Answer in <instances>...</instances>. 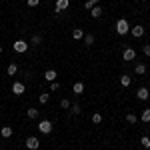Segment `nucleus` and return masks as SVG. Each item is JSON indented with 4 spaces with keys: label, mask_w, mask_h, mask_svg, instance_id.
<instances>
[{
    "label": "nucleus",
    "mask_w": 150,
    "mask_h": 150,
    "mask_svg": "<svg viewBox=\"0 0 150 150\" xmlns=\"http://www.w3.org/2000/svg\"><path fill=\"white\" fill-rule=\"evenodd\" d=\"M128 30H130L128 20H126V18H120V20L116 22V32H118L120 36H124V34H128Z\"/></svg>",
    "instance_id": "1"
},
{
    "label": "nucleus",
    "mask_w": 150,
    "mask_h": 150,
    "mask_svg": "<svg viewBox=\"0 0 150 150\" xmlns=\"http://www.w3.org/2000/svg\"><path fill=\"white\" fill-rule=\"evenodd\" d=\"M140 144H142L144 148H150V138L148 136H142V138H140Z\"/></svg>",
    "instance_id": "26"
},
{
    "label": "nucleus",
    "mask_w": 150,
    "mask_h": 150,
    "mask_svg": "<svg viewBox=\"0 0 150 150\" xmlns=\"http://www.w3.org/2000/svg\"><path fill=\"white\" fill-rule=\"evenodd\" d=\"M134 72H136L138 76L146 74V64H142V62H140V64H136V66H134Z\"/></svg>",
    "instance_id": "16"
},
{
    "label": "nucleus",
    "mask_w": 150,
    "mask_h": 150,
    "mask_svg": "<svg viewBox=\"0 0 150 150\" xmlns=\"http://www.w3.org/2000/svg\"><path fill=\"white\" fill-rule=\"evenodd\" d=\"M142 2H144V0H142Z\"/></svg>",
    "instance_id": "34"
},
{
    "label": "nucleus",
    "mask_w": 150,
    "mask_h": 150,
    "mask_svg": "<svg viewBox=\"0 0 150 150\" xmlns=\"http://www.w3.org/2000/svg\"><path fill=\"white\" fill-rule=\"evenodd\" d=\"M38 130H40L42 134H50V132H52V122H50V120H42V122L38 124Z\"/></svg>",
    "instance_id": "4"
},
{
    "label": "nucleus",
    "mask_w": 150,
    "mask_h": 150,
    "mask_svg": "<svg viewBox=\"0 0 150 150\" xmlns=\"http://www.w3.org/2000/svg\"><path fill=\"white\" fill-rule=\"evenodd\" d=\"M70 112L76 116V114H80V104H70Z\"/></svg>",
    "instance_id": "23"
},
{
    "label": "nucleus",
    "mask_w": 150,
    "mask_h": 150,
    "mask_svg": "<svg viewBox=\"0 0 150 150\" xmlns=\"http://www.w3.org/2000/svg\"><path fill=\"white\" fill-rule=\"evenodd\" d=\"M26 4H28L30 8H34V6H38V4H40V0H26Z\"/></svg>",
    "instance_id": "28"
},
{
    "label": "nucleus",
    "mask_w": 150,
    "mask_h": 150,
    "mask_svg": "<svg viewBox=\"0 0 150 150\" xmlns=\"http://www.w3.org/2000/svg\"><path fill=\"white\" fill-rule=\"evenodd\" d=\"M56 76H58V74H56V70H54V68H50V70L44 72V78H46L48 82H54V80H56Z\"/></svg>",
    "instance_id": "9"
},
{
    "label": "nucleus",
    "mask_w": 150,
    "mask_h": 150,
    "mask_svg": "<svg viewBox=\"0 0 150 150\" xmlns=\"http://www.w3.org/2000/svg\"><path fill=\"white\" fill-rule=\"evenodd\" d=\"M72 90H74V94H78V96H80V94L84 92V84H82V82H74Z\"/></svg>",
    "instance_id": "14"
},
{
    "label": "nucleus",
    "mask_w": 150,
    "mask_h": 150,
    "mask_svg": "<svg viewBox=\"0 0 150 150\" xmlns=\"http://www.w3.org/2000/svg\"><path fill=\"white\" fill-rule=\"evenodd\" d=\"M92 122L94 124H100V122H102V114H100V112H94L92 114Z\"/></svg>",
    "instance_id": "25"
},
{
    "label": "nucleus",
    "mask_w": 150,
    "mask_h": 150,
    "mask_svg": "<svg viewBox=\"0 0 150 150\" xmlns=\"http://www.w3.org/2000/svg\"><path fill=\"white\" fill-rule=\"evenodd\" d=\"M130 34L134 36V38H142V36H144V26H140V24L132 26V28H130Z\"/></svg>",
    "instance_id": "5"
},
{
    "label": "nucleus",
    "mask_w": 150,
    "mask_h": 150,
    "mask_svg": "<svg viewBox=\"0 0 150 150\" xmlns=\"http://www.w3.org/2000/svg\"><path fill=\"white\" fill-rule=\"evenodd\" d=\"M24 90H26L24 82H14V84H12V92L16 94V96H20V94H24Z\"/></svg>",
    "instance_id": "6"
},
{
    "label": "nucleus",
    "mask_w": 150,
    "mask_h": 150,
    "mask_svg": "<svg viewBox=\"0 0 150 150\" xmlns=\"http://www.w3.org/2000/svg\"><path fill=\"white\" fill-rule=\"evenodd\" d=\"M58 88H60V84H58L56 80H54V82H50V90H58Z\"/></svg>",
    "instance_id": "30"
},
{
    "label": "nucleus",
    "mask_w": 150,
    "mask_h": 150,
    "mask_svg": "<svg viewBox=\"0 0 150 150\" xmlns=\"http://www.w3.org/2000/svg\"><path fill=\"white\" fill-rule=\"evenodd\" d=\"M26 114H28V118H32V120H34V118H38V110H36V108H28V110H26Z\"/></svg>",
    "instance_id": "21"
},
{
    "label": "nucleus",
    "mask_w": 150,
    "mask_h": 150,
    "mask_svg": "<svg viewBox=\"0 0 150 150\" xmlns=\"http://www.w3.org/2000/svg\"><path fill=\"white\" fill-rule=\"evenodd\" d=\"M72 38H74V40H82V38H84V30H82V28H74V30H72Z\"/></svg>",
    "instance_id": "12"
},
{
    "label": "nucleus",
    "mask_w": 150,
    "mask_h": 150,
    "mask_svg": "<svg viewBox=\"0 0 150 150\" xmlns=\"http://www.w3.org/2000/svg\"><path fill=\"white\" fill-rule=\"evenodd\" d=\"M142 50H144V54H146V56H150V44H144Z\"/></svg>",
    "instance_id": "31"
},
{
    "label": "nucleus",
    "mask_w": 150,
    "mask_h": 150,
    "mask_svg": "<svg viewBox=\"0 0 150 150\" xmlns=\"http://www.w3.org/2000/svg\"><path fill=\"white\" fill-rule=\"evenodd\" d=\"M136 96H138L140 100H148V96H150L148 88H138V92H136Z\"/></svg>",
    "instance_id": "10"
},
{
    "label": "nucleus",
    "mask_w": 150,
    "mask_h": 150,
    "mask_svg": "<svg viewBox=\"0 0 150 150\" xmlns=\"http://www.w3.org/2000/svg\"><path fill=\"white\" fill-rule=\"evenodd\" d=\"M126 122H128V124H136V122H138V116L132 114V112H128V114H126Z\"/></svg>",
    "instance_id": "19"
},
{
    "label": "nucleus",
    "mask_w": 150,
    "mask_h": 150,
    "mask_svg": "<svg viewBox=\"0 0 150 150\" xmlns=\"http://www.w3.org/2000/svg\"><path fill=\"white\" fill-rule=\"evenodd\" d=\"M122 58H124V60H128V62H130V60H134V58H136V50H134V48H124Z\"/></svg>",
    "instance_id": "7"
},
{
    "label": "nucleus",
    "mask_w": 150,
    "mask_h": 150,
    "mask_svg": "<svg viewBox=\"0 0 150 150\" xmlns=\"http://www.w3.org/2000/svg\"><path fill=\"white\" fill-rule=\"evenodd\" d=\"M38 100H40V104H46L48 100H50V94H48V92H42L40 96H38Z\"/></svg>",
    "instance_id": "22"
},
{
    "label": "nucleus",
    "mask_w": 150,
    "mask_h": 150,
    "mask_svg": "<svg viewBox=\"0 0 150 150\" xmlns=\"http://www.w3.org/2000/svg\"><path fill=\"white\" fill-rule=\"evenodd\" d=\"M84 8H86V10H92V8H94V4L90 2V0H86V2H84Z\"/></svg>",
    "instance_id": "29"
},
{
    "label": "nucleus",
    "mask_w": 150,
    "mask_h": 150,
    "mask_svg": "<svg viewBox=\"0 0 150 150\" xmlns=\"http://www.w3.org/2000/svg\"><path fill=\"white\" fill-rule=\"evenodd\" d=\"M120 84H122L124 88H128V86L132 84V78H130L128 74H122V76H120Z\"/></svg>",
    "instance_id": "13"
},
{
    "label": "nucleus",
    "mask_w": 150,
    "mask_h": 150,
    "mask_svg": "<svg viewBox=\"0 0 150 150\" xmlns=\"http://www.w3.org/2000/svg\"><path fill=\"white\" fill-rule=\"evenodd\" d=\"M140 120H142V122H150V108H144V110H142Z\"/></svg>",
    "instance_id": "18"
},
{
    "label": "nucleus",
    "mask_w": 150,
    "mask_h": 150,
    "mask_svg": "<svg viewBox=\"0 0 150 150\" xmlns=\"http://www.w3.org/2000/svg\"><path fill=\"white\" fill-rule=\"evenodd\" d=\"M68 6H70V0H56V8H54V10L56 12H64Z\"/></svg>",
    "instance_id": "8"
},
{
    "label": "nucleus",
    "mask_w": 150,
    "mask_h": 150,
    "mask_svg": "<svg viewBox=\"0 0 150 150\" xmlns=\"http://www.w3.org/2000/svg\"><path fill=\"white\" fill-rule=\"evenodd\" d=\"M24 144H26V148H28V150H38V148H40V140L36 138V136H28Z\"/></svg>",
    "instance_id": "3"
},
{
    "label": "nucleus",
    "mask_w": 150,
    "mask_h": 150,
    "mask_svg": "<svg viewBox=\"0 0 150 150\" xmlns=\"http://www.w3.org/2000/svg\"><path fill=\"white\" fill-rule=\"evenodd\" d=\"M2 52H4V48H2V44H0V54H2Z\"/></svg>",
    "instance_id": "33"
},
{
    "label": "nucleus",
    "mask_w": 150,
    "mask_h": 150,
    "mask_svg": "<svg viewBox=\"0 0 150 150\" xmlns=\"http://www.w3.org/2000/svg\"><path fill=\"white\" fill-rule=\"evenodd\" d=\"M90 16H92V18H100V16H102V8H100V6L96 4L92 10H90Z\"/></svg>",
    "instance_id": "15"
},
{
    "label": "nucleus",
    "mask_w": 150,
    "mask_h": 150,
    "mask_svg": "<svg viewBox=\"0 0 150 150\" xmlns=\"http://www.w3.org/2000/svg\"><path fill=\"white\" fill-rule=\"evenodd\" d=\"M0 136H2V138H10L12 136V128L10 126H2L0 128Z\"/></svg>",
    "instance_id": "11"
},
{
    "label": "nucleus",
    "mask_w": 150,
    "mask_h": 150,
    "mask_svg": "<svg viewBox=\"0 0 150 150\" xmlns=\"http://www.w3.org/2000/svg\"><path fill=\"white\" fill-rule=\"evenodd\" d=\"M40 42H42V36H40V34H34V36H32V42H30V44H32V46H38Z\"/></svg>",
    "instance_id": "24"
},
{
    "label": "nucleus",
    "mask_w": 150,
    "mask_h": 150,
    "mask_svg": "<svg viewBox=\"0 0 150 150\" xmlns=\"http://www.w3.org/2000/svg\"><path fill=\"white\" fill-rule=\"evenodd\" d=\"M70 104L72 102H70L68 98H62V100H60V106H62V108H70Z\"/></svg>",
    "instance_id": "27"
},
{
    "label": "nucleus",
    "mask_w": 150,
    "mask_h": 150,
    "mask_svg": "<svg viewBox=\"0 0 150 150\" xmlns=\"http://www.w3.org/2000/svg\"><path fill=\"white\" fill-rule=\"evenodd\" d=\"M90 2H92L94 6H96V4H98V2H100V0H90Z\"/></svg>",
    "instance_id": "32"
},
{
    "label": "nucleus",
    "mask_w": 150,
    "mask_h": 150,
    "mask_svg": "<svg viewBox=\"0 0 150 150\" xmlns=\"http://www.w3.org/2000/svg\"><path fill=\"white\" fill-rule=\"evenodd\" d=\"M6 72H8L10 76H14V74L18 72V64H16V62H12V64H8V68H6Z\"/></svg>",
    "instance_id": "17"
},
{
    "label": "nucleus",
    "mask_w": 150,
    "mask_h": 150,
    "mask_svg": "<svg viewBox=\"0 0 150 150\" xmlns=\"http://www.w3.org/2000/svg\"><path fill=\"white\" fill-rule=\"evenodd\" d=\"M28 46H30V44H28L26 40H20V38H18V40H14V44H12L14 52H18V54H24V52L28 50Z\"/></svg>",
    "instance_id": "2"
},
{
    "label": "nucleus",
    "mask_w": 150,
    "mask_h": 150,
    "mask_svg": "<svg viewBox=\"0 0 150 150\" xmlns=\"http://www.w3.org/2000/svg\"><path fill=\"white\" fill-rule=\"evenodd\" d=\"M84 44H86V46H92L94 44V34H84Z\"/></svg>",
    "instance_id": "20"
}]
</instances>
